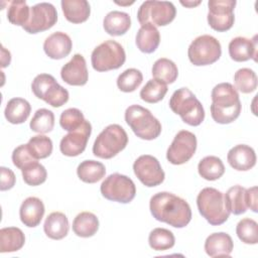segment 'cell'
Returning <instances> with one entry per match:
<instances>
[{
  "label": "cell",
  "mask_w": 258,
  "mask_h": 258,
  "mask_svg": "<svg viewBox=\"0 0 258 258\" xmlns=\"http://www.w3.org/2000/svg\"><path fill=\"white\" fill-rule=\"evenodd\" d=\"M149 209L153 218L174 228H183L191 220V210L185 200L167 191L151 197Z\"/></svg>",
  "instance_id": "obj_1"
},
{
  "label": "cell",
  "mask_w": 258,
  "mask_h": 258,
  "mask_svg": "<svg viewBox=\"0 0 258 258\" xmlns=\"http://www.w3.org/2000/svg\"><path fill=\"white\" fill-rule=\"evenodd\" d=\"M211 115L219 124H229L235 121L242 109L239 94L230 83H221L214 87L211 94Z\"/></svg>",
  "instance_id": "obj_2"
},
{
  "label": "cell",
  "mask_w": 258,
  "mask_h": 258,
  "mask_svg": "<svg viewBox=\"0 0 258 258\" xmlns=\"http://www.w3.org/2000/svg\"><path fill=\"white\" fill-rule=\"evenodd\" d=\"M169 108L173 113L179 115L184 123L190 126H199L205 119V110L202 103L187 88H180L172 94L169 100Z\"/></svg>",
  "instance_id": "obj_3"
},
{
  "label": "cell",
  "mask_w": 258,
  "mask_h": 258,
  "mask_svg": "<svg viewBox=\"0 0 258 258\" xmlns=\"http://www.w3.org/2000/svg\"><path fill=\"white\" fill-rule=\"evenodd\" d=\"M200 214L213 226L224 224L230 216L223 192L215 187L203 188L197 197Z\"/></svg>",
  "instance_id": "obj_4"
},
{
  "label": "cell",
  "mask_w": 258,
  "mask_h": 258,
  "mask_svg": "<svg viewBox=\"0 0 258 258\" xmlns=\"http://www.w3.org/2000/svg\"><path fill=\"white\" fill-rule=\"evenodd\" d=\"M125 121L134 134L144 140H153L161 133L160 122L151 112L139 105H131L125 111Z\"/></svg>",
  "instance_id": "obj_5"
},
{
  "label": "cell",
  "mask_w": 258,
  "mask_h": 258,
  "mask_svg": "<svg viewBox=\"0 0 258 258\" xmlns=\"http://www.w3.org/2000/svg\"><path fill=\"white\" fill-rule=\"evenodd\" d=\"M128 143V135L118 124L107 126L96 138L93 145L95 156L110 159L122 151Z\"/></svg>",
  "instance_id": "obj_6"
},
{
  "label": "cell",
  "mask_w": 258,
  "mask_h": 258,
  "mask_svg": "<svg viewBox=\"0 0 258 258\" xmlns=\"http://www.w3.org/2000/svg\"><path fill=\"white\" fill-rule=\"evenodd\" d=\"M126 60L123 46L115 40H106L94 48L91 62L97 72H107L121 68Z\"/></svg>",
  "instance_id": "obj_7"
},
{
  "label": "cell",
  "mask_w": 258,
  "mask_h": 258,
  "mask_svg": "<svg viewBox=\"0 0 258 258\" xmlns=\"http://www.w3.org/2000/svg\"><path fill=\"white\" fill-rule=\"evenodd\" d=\"M31 90L35 97L43 100L48 105L57 108L69 101V92L61 87L56 80L48 74L37 75L31 84Z\"/></svg>",
  "instance_id": "obj_8"
},
{
  "label": "cell",
  "mask_w": 258,
  "mask_h": 258,
  "mask_svg": "<svg viewBox=\"0 0 258 258\" xmlns=\"http://www.w3.org/2000/svg\"><path fill=\"white\" fill-rule=\"evenodd\" d=\"M176 9L171 2L147 0L143 2L137 12V19L142 25L164 26L169 24L175 17Z\"/></svg>",
  "instance_id": "obj_9"
},
{
  "label": "cell",
  "mask_w": 258,
  "mask_h": 258,
  "mask_svg": "<svg viewBox=\"0 0 258 258\" xmlns=\"http://www.w3.org/2000/svg\"><path fill=\"white\" fill-rule=\"evenodd\" d=\"M221 54V43L217 38L209 34L196 37L187 49L188 59L195 66L212 64L220 58Z\"/></svg>",
  "instance_id": "obj_10"
},
{
  "label": "cell",
  "mask_w": 258,
  "mask_h": 258,
  "mask_svg": "<svg viewBox=\"0 0 258 258\" xmlns=\"http://www.w3.org/2000/svg\"><path fill=\"white\" fill-rule=\"evenodd\" d=\"M100 190L105 199L122 204L130 203L136 195V186L133 180L120 173L107 176L102 182Z\"/></svg>",
  "instance_id": "obj_11"
},
{
  "label": "cell",
  "mask_w": 258,
  "mask_h": 258,
  "mask_svg": "<svg viewBox=\"0 0 258 258\" xmlns=\"http://www.w3.org/2000/svg\"><path fill=\"white\" fill-rule=\"evenodd\" d=\"M197 150V137L187 130L179 131L169 145L166 158L174 165H180L187 162Z\"/></svg>",
  "instance_id": "obj_12"
},
{
  "label": "cell",
  "mask_w": 258,
  "mask_h": 258,
  "mask_svg": "<svg viewBox=\"0 0 258 258\" xmlns=\"http://www.w3.org/2000/svg\"><path fill=\"white\" fill-rule=\"evenodd\" d=\"M235 0H210L208 2V23L216 31L229 30L235 21Z\"/></svg>",
  "instance_id": "obj_13"
},
{
  "label": "cell",
  "mask_w": 258,
  "mask_h": 258,
  "mask_svg": "<svg viewBox=\"0 0 258 258\" xmlns=\"http://www.w3.org/2000/svg\"><path fill=\"white\" fill-rule=\"evenodd\" d=\"M57 21L55 7L47 2L37 3L30 8L28 21L22 28L31 34H35L51 28Z\"/></svg>",
  "instance_id": "obj_14"
},
{
  "label": "cell",
  "mask_w": 258,
  "mask_h": 258,
  "mask_svg": "<svg viewBox=\"0 0 258 258\" xmlns=\"http://www.w3.org/2000/svg\"><path fill=\"white\" fill-rule=\"evenodd\" d=\"M133 170L137 178L148 187L159 185L165 177L157 158L149 154L139 156L133 163Z\"/></svg>",
  "instance_id": "obj_15"
},
{
  "label": "cell",
  "mask_w": 258,
  "mask_h": 258,
  "mask_svg": "<svg viewBox=\"0 0 258 258\" xmlns=\"http://www.w3.org/2000/svg\"><path fill=\"white\" fill-rule=\"evenodd\" d=\"M92 133L91 123L87 120L77 128L63 136L59 143L60 152L66 156H78L86 149L89 137Z\"/></svg>",
  "instance_id": "obj_16"
},
{
  "label": "cell",
  "mask_w": 258,
  "mask_h": 258,
  "mask_svg": "<svg viewBox=\"0 0 258 258\" xmlns=\"http://www.w3.org/2000/svg\"><path fill=\"white\" fill-rule=\"evenodd\" d=\"M60 77L63 82L71 86L86 85L89 73L85 57L80 53H76L72 59L61 68Z\"/></svg>",
  "instance_id": "obj_17"
},
{
  "label": "cell",
  "mask_w": 258,
  "mask_h": 258,
  "mask_svg": "<svg viewBox=\"0 0 258 258\" xmlns=\"http://www.w3.org/2000/svg\"><path fill=\"white\" fill-rule=\"evenodd\" d=\"M73 42L71 37L61 31L50 34L43 42L45 54L52 59H61L68 56L72 50Z\"/></svg>",
  "instance_id": "obj_18"
},
{
  "label": "cell",
  "mask_w": 258,
  "mask_h": 258,
  "mask_svg": "<svg viewBox=\"0 0 258 258\" xmlns=\"http://www.w3.org/2000/svg\"><path fill=\"white\" fill-rule=\"evenodd\" d=\"M229 54L235 61H246L250 58L257 60V35L252 39L237 36L229 43Z\"/></svg>",
  "instance_id": "obj_19"
},
{
  "label": "cell",
  "mask_w": 258,
  "mask_h": 258,
  "mask_svg": "<svg viewBox=\"0 0 258 258\" xmlns=\"http://www.w3.org/2000/svg\"><path fill=\"white\" fill-rule=\"evenodd\" d=\"M227 160L234 169L246 171L256 164V154L254 149L249 145L238 144L229 150Z\"/></svg>",
  "instance_id": "obj_20"
},
{
  "label": "cell",
  "mask_w": 258,
  "mask_h": 258,
  "mask_svg": "<svg viewBox=\"0 0 258 258\" xmlns=\"http://www.w3.org/2000/svg\"><path fill=\"white\" fill-rule=\"evenodd\" d=\"M44 205L36 197L25 199L19 209V217L24 226L34 228L38 226L44 215Z\"/></svg>",
  "instance_id": "obj_21"
},
{
  "label": "cell",
  "mask_w": 258,
  "mask_h": 258,
  "mask_svg": "<svg viewBox=\"0 0 258 258\" xmlns=\"http://www.w3.org/2000/svg\"><path fill=\"white\" fill-rule=\"evenodd\" d=\"M234 248L231 236L224 232L213 233L206 239L205 251L210 257L230 256Z\"/></svg>",
  "instance_id": "obj_22"
},
{
  "label": "cell",
  "mask_w": 258,
  "mask_h": 258,
  "mask_svg": "<svg viewBox=\"0 0 258 258\" xmlns=\"http://www.w3.org/2000/svg\"><path fill=\"white\" fill-rule=\"evenodd\" d=\"M70 225L67 216L61 212H53L45 219L43 230L45 235L53 240H60L69 233Z\"/></svg>",
  "instance_id": "obj_23"
},
{
  "label": "cell",
  "mask_w": 258,
  "mask_h": 258,
  "mask_svg": "<svg viewBox=\"0 0 258 258\" xmlns=\"http://www.w3.org/2000/svg\"><path fill=\"white\" fill-rule=\"evenodd\" d=\"M60 4L66 19L72 23L85 22L90 16L91 8L86 0H62Z\"/></svg>",
  "instance_id": "obj_24"
},
{
  "label": "cell",
  "mask_w": 258,
  "mask_h": 258,
  "mask_svg": "<svg viewBox=\"0 0 258 258\" xmlns=\"http://www.w3.org/2000/svg\"><path fill=\"white\" fill-rule=\"evenodd\" d=\"M105 31L113 36H120L125 34L131 26V18L128 13L122 11L109 12L103 21Z\"/></svg>",
  "instance_id": "obj_25"
},
{
  "label": "cell",
  "mask_w": 258,
  "mask_h": 258,
  "mask_svg": "<svg viewBox=\"0 0 258 258\" xmlns=\"http://www.w3.org/2000/svg\"><path fill=\"white\" fill-rule=\"evenodd\" d=\"M136 45L140 51L145 53H151L156 50L160 42V34L158 29L151 25H142L136 34Z\"/></svg>",
  "instance_id": "obj_26"
},
{
  "label": "cell",
  "mask_w": 258,
  "mask_h": 258,
  "mask_svg": "<svg viewBox=\"0 0 258 258\" xmlns=\"http://www.w3.org/2000/svg\"><path fill=\"white\" fill-rule=\"evenodd\" d=\"M31 106L22 98H13L8 101L4 115L6 120L11 124L24 123L30 115Z\"/></svg>",
  "instance_id": "obj_27"
},
{
  "label": "cell",
  "mask_w": 258,
  "mask_h": 258,
  "mask_svg": "<svg viewBox=\"0 0 258 258\" xmlns=\"http://www.w3.org/2000/svg\"><path fill=\"white\" fill-rule=\"evenodd\" d=\"M25 243L23 232L17 227H7L0 230V252H15Z\"/></svg>",
  "instance_id": "obj_28"
},
{
  "label": "cell",
  "mask_w": 258,
  "mask_h": 258,
  "mask_svg": "<svg viewBox=\"0 0 258 258\" xmlns=\"http://www.w3.org/2000/svg\"><path fill=\"white\" fill-rule=\"evenodd\" d=\"M99 229V220L90 212H82L76 216L73 222L74 233L82 238L94 236Z\"/></svg>",
  "instance_id": "obj_29"
},
{
  "label": "cell",
  "mask_w": 258,
  "mask_h": 258,
  "mask_svg": "<svg viewBox=\"0 0 258 258\" xmlns=\"http://www.w3.org/2000/svg\"><path fill=\"white\" fill-rule=\"evenodd\" d=\"M228 211L234 215H241L247 211L246 188L242 185H234L224 196Z\"/></svg>",
  "instance_id": "obj_30"
},
{
  "label": "cell",
  "mask_w": 258,
  "mask_h": 258,
  "mask_svg": "<svg viewBox=\"0 0 258 258\" xmlns=\"http://www.w3.org/2000/svg\"><path fill=\"white\" fill-rule=\"evenodd\" d=\"M106 173L105 165L96 160H85L77 168L79 178L87 183H95L101 180Z\"/></svg>",
  "instance_id": "obj_31"
},
{
  "label": "cell",
  "mask_w": 258,
  "mask_h": 258,
  "mask_svg": "<svg viewBox=\"0 0 258 258\" xmlns=\"http://www.w3.org/2000/svg\"><path fill=\"white\" fill-rule=\"evenodd\" d=\"M199 174L207 180H217L225 172L223 161L214 155L204 157L198 164Z\"/></svg>",
  "instance_id": "obj_32"
},
{
  "label": "cell",
  "mask_w": 258,
  "mask_h": 258,
  "mask_svg": "<svg viewBox=\"0 0 258 258\" xmlns=\"http://www.w3.org/2000/svg\"><path fill=\"white\" fill-rule=\"evenodd\" d=\"M152 76L154 79L165 84H172L177 79L178 70L172 60L161 57L153 63Z\"/></svg>",
  "instance_id": "obj_33"
},
{
  "label": "cell",
  "mask_w": 258,
  "mask_h": 258,
  "mask_svg": "<svg viewBox=\"0 0 258 258\" xmlns=\"http://www.w3.org/2000/svg\"><path fill=\"white\" fill-rule=\"evenodd\" d=\"M148 243L153 250L164 251L174 246L175 238L171 231L164 228H155L149 234Z\"/></svg>",
  "instance_id": "obj_34"
},
{
  "label": "cell",
  "mask_w": 258,
  "mask_h": 258,
  "mask_svg": "<svg viewBox=\"0 0 258 258\" xmlns=\"http://www.w3.org/2000/svg\"><path fill=\"white\" fill-rule=\"evenodd\" d=\"M167 86L165 83L156 79L149 80L140 91V98L150 104L161 101L167 93Z\"/></svg>",
  "instance_id": "obj_35"
},
{
  "label": "cell",
  "mask_w": 258,
  "mask_h": 258,
  "mask_svg": "<svg viewBox=\"0 0 258 258\" xmlns=\"http://www.w3.org/2000/svg\"><path fill=\"white\" fill-rule=\"evenodd\" d=\"M29 126L33 132L40 133V134L48 133L53 129L54 115L48 109H44V108L38 109L34 113Z\"/></svg>",
  "instance_id": "obj_36"
},
{
  "label": "cell",
  "mask_w": 258,
  "mask_h": 258,
  "mask_svg": "<svg viewBox=\"0 0 258 258\" xmlns=\"http://www.w3.org/2000/svg\"><path fill=\"white\" fill-rule=\"evenodd\" d=\"M234 83L236 90L244 94L252 93L257 88V76L255 72L248 68H243L238 70L234 75Z\"/></svg>",
  "instance_id": "obj_37"
},
{
  "label": "cell",
  "mask_w": 258,
  "mask_h": 258,
  "mask_svg": "<svg viewBox=\"0 0 258 258\" xmlns=\"http://www.w3.org/2000/svg\"><path fill=\"white\" fill-rule=\"evenodd\" d=\"M142 73L137 69H127L121 73L117 79V86L120 91L125 93L134 92L142 83Z\"/></svg>",
  "instance_id": "obj_38"
},
{
  "label": "cell",
  "mask_w": 258,
  "mask_h": 258,
  "mask_svg": "<svg viewBox=\"0 0 258 258\" xmlns=\"http://www.w3.org/2000/svg\"><path fill=\"white\" fill-rule=\"evenodd\" d=\"M28 149L32 156L36 159H43L48 157L52 152V141L45 135L32 136L28 143Z\"/></svg>",
  "instance_id": "obj_39"
},
{
  "label": "cell",
  "mask_w": 258,
  "mask_h": 258,
  "mask_svg": "<svg viewBox=\"0 0 258 258\" xmlns=\"http://www.w3.org/2000/svg\"><path fill=\"white\" fill-rule=\"evenodd\" d=\"M238 238L245 244H257L258 242V224L250 218L242 219L236 227Z\"/></svg>",
  "instance_id": "obj_40"
},
{
  "label": "cell",
  "mask_w": 258,
  "mask_h": 258,
  "mask_svg": "<svg viewBox=\"0 0 258 258\" xmlns=\"http://www.w3.org/2000/svg\"><path fill=\"white\" fill-rule=\"evenodd\" d=\"M21 172L24 182L31 186H36L43 183L46 180L47 176L45 167L37 160L23 167L21 169Z\"/></svg>",
  "instance_id": "obj_41"
},
{
  "label": "cell",
  "mask_w": 258,
  "mask_h": 258,
  "mask_svg": "<svg viewBox=\"0 0 258 258\" xmlns=\"http://www.w3.org/2000/svg\"><path fill=\"white\" fill-rule=\"evenodd\" d=\"M30 8L25 1H11L7 10V19L14 25L23 26L29 19Z\"/></svg>",
  "instance_id": "obj_42"
},
{
  "label": "cell",
  "mask_w": 258,
  "mask_h": 258,
  "mask_svg": "<svg viewBox=\"0 0 258 258\" xmlns=\"http://www.w3.org/2000/svg\"><path fill=\"white\" fill-rule=\"evenodd\" d=\"M85 121L84 114L77 108H69L64 110L59 118V125L63 130L69 132L79 128Z\"/></svg>",
  "instance_id": "obj_43"
},
{
  "label": "cell",
  "mask_w": 258,
  "mask_h": 258,
  "mask_svg": "<svg viewBox=\"0 0 258 258\" xmlns=\"http://www.w3.org/2000/svg\"><path fill=\"white\" fill-rule=\"evenodd\" d=\"M38 159L34 158L32 156V154L30 153L27 144H22L19 145L18 147H16L13 152H12V161L13 164L19 168L22 169L23 167H25L26 165H28L31 162H34Z\"/></svg>",
  "instance_id": "obj_44"
},
{
  "label": "cell",
  "mask_w": 258,
  "mask_h": 258,
  "mask_svg": "<svg viewBox=\"0 0 258 258\" xmlns=\"http://www.w3.org/2000/svg\"><path fill=\"white\" fill-rule=\"evenodd\" d=\"M1 190H7L14 186L15 184V174L10 168L1 166Z\"/></svg>",
  "instance_id": "obj_45"
},
{
  "label": "cell",
  "mask_w": 258,
  "mask_h": 258,
  "mask_svg": "<svg viewBox=\"0 0 258 258\" xmlns=\"http://www.w3.org/2000/svg\"><path fill=\"white\" fill-rule=\"evenodd\" d=\"M246 203L247 207L250 208L254 213H257V187L252 186L246 189Z\"/></svg>",
  "instance_id": "obj_46"
},
{
  "label": "cell",
  "mask_w": 258,
  "mask_h": 258,
  "mask_svg": "<svg viewBox=\"0 0 258 258\" xmlns=\"http://www.w3.org/2000/svg\"><path fill=\"white\" fill-rule=\"evenodd\" d=\"M5 52H4V50L2 49V58H1V61H2V68H5V67H7V66H9V63H10V60H11V54H10V52L9 51H7V54L5 55L4 54Z\"/></svg>",
  "instance_id": "obj_47"
},
{
  "label": "cell",
  "mask_w": 258,
  "mask_h": 258,
  "mask_svg": "<svg viewBox=\"0 0 258 258\" xmlns=\"http://www.w3.org/2000/svg\"><path fill=\"white\" fill-rule=\"evenodd\" d=\"M180 3L182 5H184V6H186V7H194L196 5H199L201 3V1H197V2H187V1L183 2V1H180Z\"/></svg>",
  "instance_id": "obj_48"
}]
</instances>
